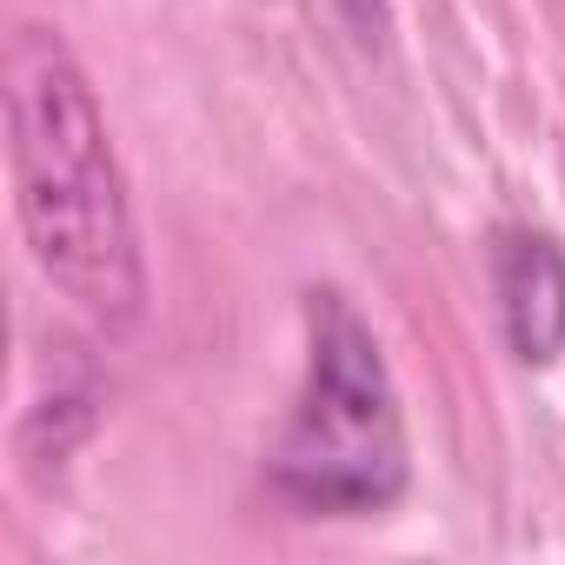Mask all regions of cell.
<instances>
[{
	"label": "cell",
	"instance_id": "1",
	"mask_svg": "<svg viewBox=\"0 0 565 565\" xmlns=\"http://www.w3.org/2000/svg\"><path fill=\"white\" fill-rule=\"evenodd\" d=\"M8 173L41 279L87 320L127 327L147 294L134 206L100 100L54 28L8 41Z\"/></svg>",
	"mask_w": 565,
	"mask_h": 565
},
{
	"label": "cell",
	"instance_id": "2",
	"mask_svg": "<svg viewBox=\"0 0 565 565\" xmlns=\"http://www.w3.org/2000/svg\"><path fill=\"white\" fill-rule=\"evenodd\" d=\"M406 413L373 327L347 294L307 300V380L266 452L273 499L300 519H373L406 492Z\"/></svg>",
	"mask_w": 565,
	"mask_h": 565
},
{
	"label": "cell",
	"instance_id": "3",
	"mask_svg": "<svg viewBox=\"0 0 565 565\" xmlns=\"http://www.w3.org/2000/svg\"><path fill=\"white\" fill-rule=\"evenodd\" d=\"M492 294L499 327L525 366H552L565 353V246L532 226H505L492 239Z\"/></svg>",
	"mask_w": 565,
	"mask_h": 565
}]
</instances>
